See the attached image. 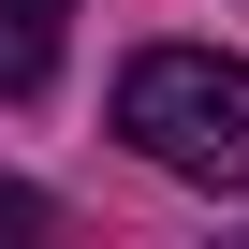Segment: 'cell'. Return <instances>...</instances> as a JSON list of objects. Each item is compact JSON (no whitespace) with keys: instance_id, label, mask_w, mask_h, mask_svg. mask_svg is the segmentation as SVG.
<instances>
[{"instance_id":"6da1fadb","label":"cell","mask_w":249,"mask_h":249,"mask_svg":"<svg viewBox=\"0 0 249 249\" xmlns=\"http://www.w3.org/2000/svg\"><path fill=\"white\" fill-rule=\"evenodd\" d=\"M117 132L191 191H249V59L220 44H147L117 73Z\"/></svg>"},{"instance_id":"7a4b0ae2","label":"cell","mask_w":249,"mask_h":249,"mask_svg":"<svg viewBox=\"0 0 249 249\" xmlns=\"http://www.w3.org/2000/svg\"><path fill=\"white\" fill-rule=\"evenodd\" d=\"M59 30H73V0H0V103H44Z\"/></svg>"},{"instance_id":"3957f363","label":"cell","mask_w":249,"mask_h":249,"mask_svg":"<svg viewBox=\"0 0 249 249\" xmlns=\"http://www.w3.org/2000/svg\"><path fill=\"white\" fill-rule=\"evenodd\" d=\"M0 234H44V205H30V191H15V176H0Z\"/></svg>"}]
</instances>
